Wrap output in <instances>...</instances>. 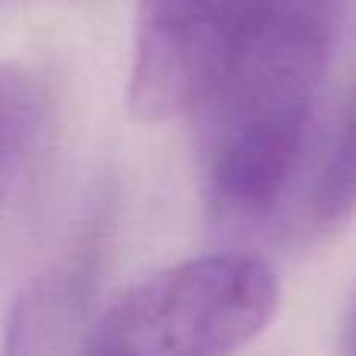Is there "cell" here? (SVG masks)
I'll return each instance as SVG.
<instances>
[{
	"label": "cell",
	"mask_w": 356,
	"mask_h": 356,
	"mask_svg": "<svg viewBox=\"0 0 356 356\" xmlns=\"http://www.w3.org/2000/svg\"><path fill=\"white\" fill-rule=\"evenodd\" d=\"M334 0H266L200 104V166L213 209L259 219L303 160L332 47Z\"/></svg>",
	"instance_id": "1"
},
{
	"label": "cell",
	"mask_w": 356,
	"mask_h": 356,
	"mask_svg": "<svg viewBox=\"0 0 356 356\" xmlns=\"http://www.w3.org/2000/svg\"><path fill=\"white\" fill-rule=\"evenodd\" d=\"M282 284L253 253L175 263L119 294L88 328V353L219 356L241 350L278 313Z\"/></svg>",
	"instance_id": "2"
},
{
	"label": "cell",
	"mask_w": 356,
	"mask_h": 356,
	"mask_svg": "<svg viewBox=\"0 0 356 356\" xmlns=\"http://www.w3.org/2000/svg\"><path fill=\"white\" fill-rule=\"evenodd\" d=\"M266 0H141L129 113L169 122L197 113Z\"/></svg>",
	"instance_id": "3"
},
{
	"label": "cell",
	"mask_w": 356,
	"mask_h": 356,
	"mask_svg": "<svg viewBox=\"0 0 356 356\" xmlns=\"http://www.w3.org/2000/svg\"><path fill=\"white\" fill-rule=\"evenodd\" d=\"M356 219V88L344 100L334 129L307 181L303 222L309 234H332Z\"/></svg>",
	"instance_id": "4"
},
{
	"label": "cell",
	"mask_w": 356,
	"mask_h": 356,
	"mask_svg": "<svg viewBox=\"0 0 356 356\" xmlns=\"http://www.w3.org/2000/svg\"><path fill=\"white\" fill-rule=\"evenodd\" d=\"M47 116L44 88L29 69L0 63V203L29 166Z\"/></svg>",
	"instance_id": "5"
},
{
	"label": "cell",
	"mask_w": 356,
	"mask_h": 356,
	"mask_svg": "<svg viewBox=\"0 0 356 356\" xmlns=\"http://www.w3.org/2000/svg\"><path fill=\"white\" fill-rule=\"evenodd\" d=\"M81 319V282L75 275H47L31 282L13 303L6 325V350H54L56 334H69Z\"/></svg>",
	"instance_id": "6"
},
{
	"label": "cell",
	"mask_w": 356,
	"mask_h": 356,
	"mask_svg": "<svg viewBox=\"0 0 356 356\" xmlns=\"http://www.w3.org/2000/svg\"><path fill=\"white\" fill-rule=\"evenodd\" d=\"M347 350L356 353V300L350 309V319H347Z\"/></svg>",
	"instance_id": "7"
}]
</instances>
